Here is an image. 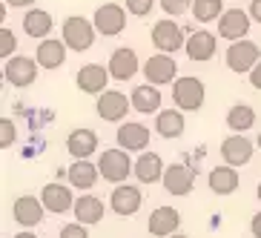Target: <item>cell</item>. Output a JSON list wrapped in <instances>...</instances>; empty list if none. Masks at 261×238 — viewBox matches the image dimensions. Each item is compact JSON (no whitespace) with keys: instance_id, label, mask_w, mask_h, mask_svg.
Here are the masks:
<instances>
[{"instance_id":"obj_4","label":"cell","mask_w":261,"mask_h":238,"mask_svg":"<svg viewBox=\"0 0 261 238\" xmlns=\"http://www.w3.org/2000/svg\"><path fill=\"white\" fill-rule=\"evenodd\" d=\"M98 169L103 181H112V184H123L129 172H135V164L129 161V152L123 149H107V152L98 158Z\"/></svg>"},{"instance_id":"obj_42","label":"cell","mask_w":261,"mask_h":238,"mask_svg":"<svg viewBox=\"0 0 261 238\" xmlns=\"http://www.w3.org/2000/svg\"><path fill=\"white\" fill-rule=\"evenodd\" d=\"M255 144H258V149H261V132H258V141H255Z\"/></svg>"},{"instance_id":"obj_21","label":"cell","mask_w":261,"mask_h":238,"mask_svg":"<svg viewBox=\"0 0 261 238\" xmlns=\"http://www.w3.org/2000/svg\"><path fill=\"white\" fill-rule=\"evenodd\" d=\"M164 172H167V167L158 152H141V158L135 161V178L141 184H158V181H164Z\"/></svg>"},{"instance_id":"obj_10","label":"cell","mask_w":261,"mask_h":238,"mask_svg":"<svg viewBox=\"0 0 261 238\" xmlns=\"http://www.w3.org/2000/svg\"><path fill=\"white\" fill-rule=\"evenodd\" d=\"M141 201H144V195H141L138 187L132 184H118L115 190H112V195H109V207H112V213L115 215H135L141 209Z\"/></svg>"},{"instance_id":"obj_18","label":"cell","mask_w":261,"mask_h":238,"mask_svg":"<svg viewBox=\"0 0 261 238\" xmlns=\"http://www.w3.org/2000/svg\"><path fill=\"white\" fill-rule=\"evenodd\" d=\"M109 75H112V81H129V77H135V72H138V55H135V49L129 46H121L112 52V58H109Z\"/></svg>"},{"instance_id":"obj_20","label":"cell","mask_w":261,"mask_h":238,"mask_svg":"<svg viewBox=\"0 0 261 238\" xmlns=\"http://www.w3.org/2000/svg\"><path fill=\"white\" fill-rule=\"evenodd\" d=\"M66 149H69V155L75 161H89V155L98 149V135L92 129H86V126L72 129L69 138H66Z\"/></svg>"},{"instance_id":"obj_37","label":"cell","mask_w":261,"mask_h":238,"mask_svg":"<svg viewBox=\"0 0 261 238\" xmlns=\"http://www.w3.org/2000/svg\"><path fill=\"white\" fill-rule=\"evenodd\" d=\"M250 84H253V89H261V61H258V66L250 72Z\"/></svg>"},{"instance_id":"obj_40","label":"cell","mask_w":261,"mask_h":238,"mask_svg":"<svg viewBox=\"0 0 261 238\" xmlns=\"http://www.w3.org/2000/svg\"><path fill=\"white\" fill-rule=\"evenodd\" d=\"M9 6H15V9H23V6H32L35 0H6Z\"/></svg>"},{"instance_id":"obj_34","label":"cell","mask_w":261,"mask_h":238,"mask_svg":"<svg viewBox=\"0 0 261 238\" xmlns=\"http://www.w3.org/2000/svg\"><path fill=\"white\" fill-rule=\"evenodd\" d=\"M155 0H126V9H129L135 17H146L149 12H152Z\"/></svg>"},{"instance_id":"obj_6","label":"cell","mask_w":261,"mask_h":238,"mask_svg":"<svg viewBox=\"0 0 261 238\" xmlns=\"http://www.w3.org/2000/svg\"><path fill=\"white\" fill-rule=\"evenodd\" d=\"M175 72H178V63L172 55H152L144 63V77H146V84H152V86H164V84L178 81Z\"/></svg>"},{"instance_id":"obj_43","label":"cell","mask_w":261,"mask_h":238,"mask_svg":"<svg viewBox=\"0 0 261 238\" xmlns=\"http://www.w3.org/2000/svg\"><path fill=\"white\" fill-rule=\"evenodd\" d=\"M169 238H187V235H178V232H175V235H169Z\"/></svg>"},{"instance_id":"obj_30","label":"cell","mask_w":261,"mask_h":238,"mask_svg":"<svg viewBox=\"0 0 261 238\" xmlns=\"http://www.w3.org/2000/svg\"><path fill=\"white\" fill-rule=\"evenodd\" d=\"M253 123H255V109L253 107H247V103H236V107H230V112H227V126H230L236 135L247 132Z\"/></svg>"},{"instance_id":"obj_38","label":"cell","mask_w":261,"mask_h":238,"mask_svg":"<svg viewBox=\"0 0 261 238\" xmlns=\"http://www.w3.org/2000/svg\"><path fill=\"white\" fill-rule=\"evenodd\" d=\"M250 232H253L255 238H261V213L253 215V221H250Z\"/></svg>"},{"instance_id":"obj_44","label":"cell","mask_w":261,"mask_h":238,"mask_svg":"<svg viewBox=\"0 0 261 238\" xmlns=\"http://www.w3.org/2000/svg\"><path fill=\"white\" fill-rule=\"evenodd\" d=\"M255 192H258V201H261V184H258V190H255Z\"/></svg>"},{"instance_id":"obj_9","label":"cell","mask_w":261,"mask_h":238,"mask_svg":"<svg viewBox=\"0 0 261 238\" xmlns=\"http://www.w3.org/2000/svg\"><path fill=\"white\" fill-rule=\"evenodd\" d=\"M92 23H95V29H98V35H107V38H112V35L123 32V23H126V12H123L118 3H103V6L95 9Z\"/></svg>"},{"instance_id":"obj_2","label":"cell","mask_w":261,"mask_h":238,"mask_svg":"<svg viewBox=\"0 0 261 238\" xmlns=\"http://www.w3.org/2000/svg\"><path fill=\"white\" fill-rule=\"evenodd\" d=\"M261 61V49L255 46L253 40H236L230 43L227 49V69L236 72V75H247V72H253Z\"/></svg>"},{"instance_id":"obj_41","label":"cell","mask_w":261,"mask_h":238,"mask_svg":"<svg viewBox=\"0 0 261 238\" xmlns=\"http://www.w3.org/2000/svg\"><path fill=\"white\" fill-rule=\"evenodd\" d=\"M12 238H38L35 232H17V235H12Z\"/></svg>"},{"instance_id":"obj_1","label":"cell","mask_w":261,"mask_h":238,"mask_svg":"<svg viewBox=\"0 0 261 238\" xmlns=\"http://www.w3.org/2000/svg\"><path fill=\"white\" fill-rule=\"evenodd\" d=\"M61 32H63L66 49H72V52H86V49L95 43V35H98V29H95L92 20H86V17H81V15L66 17Z\"/></svg>"},{"instance_id":"obj_36","label":"cell","mask_w":261,"mask_h":238,"mask_svg":"<svg viewBox=\"0 0 261 238\" xmlns=\"http://www.w3.org/2000/svg\"><path fill=\"white\" fill-rule=\"evenodd\" d=\"M61 238H89V232H86L84 224H66V227H61Z\"/></svg>"},{"instance_id":"obj_24","label":"cell","mask_w":261,"mask_h":238,"mask_svg":"<svg viewBox=\"0 0 261 238\" xmlns=\"http://www.w3.org/2000/svg\"><path fill=\"white\" fill-rule=\"evenodd\" d=\"M103 218V201L98 195H81L75 201V221L84 227H92Z\"/></svg>"},{"instance_id":"obj_7","label":"cell","mask_w":261,"mask_h":238,"mask_svg":"<svg viewBox=\"0 0 261 238\" xmlns=\"http://www.w3.org/2000/svg\"><path fill=\"white\" fill-rule=\"evenodd\" d=\"M77 81V89L86 95H103L107 92V84L112 81V75H109V69H103L100 63H86V66H81L75 75Z\"/></svg>"},{"instance_id":"obj_19","label":"cell","mask_w":261,"mask_h":238,"mask_svg":"<svg viewBox=\"0 0 261 238\" xmlns=\"http://www.w3.org/2000/svg\"><path fill=\"white\" fill-rule=\"evenodd\" d=\"M253 149H255L253 141H247L244 135H230L221 144V155H224V161H227V167H244V164H250Z\"/></svg>"},{"instance_id":"obj_25","label":"cell","mask_w":261,"mask_h":238,"mask_svg":"<svg viewBox=\"0 0 261 238\" xmlns=\"http://www.w3.org/2000/svg\"><path fill=\"white\" fill-rule=\"evenodd\" d=\"M129 100H132V109H135V112H144V115L161 109V92H158V86H152V84L135 86Z\"/></svg>"},{"instance_id":"obj_39","label":"cell","mask_w":261,"mask_h":238,"mask_svg":"<svg viewBox=\"0 0 261 238\" xmlns=\"http://www.w3.org/2000/svg\"><path fill=\"white\" fill-rule=\"evenodd\" d=\"M250 17L261 23V0H253V3H250Z\"/></svg>"},{"instance_id":"obj_26","label":"cell","mask_w":261,"mask_h":238,"mask_svg":"<svg viewBox=\"0 0 261 238\" xmlns=\"http://www.w3.org/2000/svg\"><path fill=\"white\" fill-rule=\"evenodd\" d=\"M155 129H158V135H161V138H181V135H184V129H187L181 109H164V112H158Z\"/></svg>"},{"instance_id":"obj_33","label":"cell","mask_w":261,"mask_h":238,"mask_svg":"<svg viewBox=\"0 0 261 238\" xmlns=\"http://www.w3.org/2000/svg\"><path fill=\"white\" fill-rule=\"evenodd\" d=\"M17 49V40L12 35V29H0V58L12 61V52Z\"/></svg>"},{"instance_id":"obj_31","label":"cell","mask_w":261,"mask_h":238,"mask_svg":"<svg viewBox=\"0 0 261 238\" xmlns=\"http://www.w3.org/2000/svg\"><path fill=\"white\" fill-rule=\"evenodd\" d=\"M192 15H195L198 23L218 20V15H224V3L221 0H195V3H192Z\"/></svg>"},{"instance_id":"obj_29","label":"cell","mask_w":261,"mask_h":238,"mask_svg":"<svg viewBox=\"0 0 261 238\" xmlns=\"http://www.w3.org/2000/svg\"><path fill=\"white\" fill-rule=\"evenodd\" d=\"M23 32L29 38H40L46 40V35L52 32V15L43 9H29L23 15Z\"/></svg>"},{"instance_id":"obj_12","label":"cell","mask_w":261,"mask_h":238,"mask_svg":"<svg viewBox=\"0 0 261 238\" xmlns=\"http://www.w3.org/2000/svg\"><path fill=\"white\" fill-rule=\"evenodd\" d=\"M40 201H43L46 213H55V215L66 213V209H75V195H72V190L58 184V181H52V184H46L40 190Z\"/></svg>"},{"instance_id":"obj_3","label":"cell","mask_w":261,"mask_h":238,"mask_svg":"<svg viewBox=\"0 0 261 238\" xmlns=\"http://www.w3.org/2000/svg\"><path fill=\"white\" fill-rule=\"evenodd\" d=\"M204 95H207V89L198 77H178L172 84V100L184 112H198L204 107Z\"/></svg>"},{"instance_id":"obj_15","label":"cell","mask_w":261,"mask_h":238,"mask_svg":"<svg viewBox=\"0 0 261 238\" xmlns=\"http://www.w3.org/2000/svg\"><path fill=\"white\" fill-rule=\"evenodd\" d=\"M118 146H121L123 152H144L146 146H149V129H146L144 123H121L118 126Z\"/></svg>"},{"instance_id":"obj_35","label":"cell","mask_w":261,"mask_h":238,"mask_svg":"<svg viewBox=\"0 0 261 238\" xmlns=\"http://www.w3.org/2000/svg\"><path fill=\"white\" fill-rule=\"evenodd\" d=\"M12 141H15V126H12L9 118H3L0 121V146L6 149V146H12Z\"/></svg>"},{"instance_id":"obj_27","label":"cell","mask_w":261,"mask_h":238,"mask_svg":"<svg viewBox=\"0 0 261 238\" xmlns=\"http://www.w3.org/2000/svg\"><path fill=\"white\" fill-rule=\"evenodd\" d=\"M66 175H69V184L75 187V190H92L98 175H100V169L89 161H75L66 169Z\"/></svg>"},{"instance_id":"obj_13","label":"cell","mask_w":261,"mask_h":238,"mask_svg":"<svg viewBox=\"0 0 261 238\" xmlns=\"http://www.w3.org/2000/svg\"><path fill=\"white\" fill-rule=\"evenodd\" d=\"M43 213H46V207H43V201L35 198V195H20V198H15V204H12V218H15L20 227H35V224L43 221Z\"/></svg>"},{"instance_id":"obj_32","label":"cell","mask_w":261,"mask_h":238,"mask_svg":"<svg viewBox=\"0 0 261 238\" xmlns=\"http://www.w3.org/2000/svg\"><path fill=\"white\" fill-rule=\"evenodd\" d=\"M158 3H161V9L169 17H178V15H184V12H192V0H158Z\"/></svg>"},{"instance_id":"obj_16","label":"cell","mask_w":261,"mask_h":238,"mask_svg":"<svg viewBox=\"0 0 261 238\" xmlns=\"http://www.w3.org/2000/svg\"><path fill=\"white\" fill-rule=\"evenodd\" d=\"M161 184L169 195H190L192 184H195V172L190 167H184V164H172V167H167Z\"/></svg>"},{"instance_id":"obj_5","label":"cell","mask_w":261,"mask_h":238,"mask_svg":"<svg viewBox=\"0 0 261 238\" xmlns=\"http://www.w3.org/2000/svg\"><path fill=\"white\" fill-rule=\"evenodd\" d=\"M152 43H155V49H158L161 55H172V52H178L181 46H187L184 29H181L172 17L158 20V23L152 26Z\"/></svg>"},{"instance_id":"obj_23","label":"cell","mask_w":261,"mask_h":238,"mask_svg":"<svg viewBox=\"0 0 261 238\" xmlns=\"http://www.w3.org/2000/svg\"><path fill=\"white\" fill-rule=\"evenodd\" d=\"M215 35L213 32H204V29H198V32H190V38H187V58L190 61H210L215 55Z\"/></svg>"},{"instance_id":"obj_17","label":"cell","mask_w":261,"mask_h":238,"mask_svg":"<svg viewBox=\"0 0 261 238\" xmlns=\"http://www.w3.org/2000/svg\"><path fill=\"white\" fill-rule=\"evenodd\" d=\"M178 224H181V213L175 207H155L146 227H149V235L169 238V235H175Z\"/></svg>"},{"instance_id":"obj_8","label":"cell","mask_w":261,"mask_h":238,"mask_svg":"<svg viewBox=\"0 0 261 238\" xmlns=\"http://www.w3.org/2000/svg\"><path fill=\"white\" fill-rule=\"evenodd\" d=\"M38 61H32V58H23V55H17V58H12V61H6V66H3V75H6V81L12 86H17V89H23V86H32L35 84V77H38Z\"/></svg>"},{"instance_id":"obj_11","label":"cell","mask_w":261,"mask_h":238,"mask_svg":"<svg viewBox=\"0 0 261 238\" xmlns=\"http://www.w3.org/2000/svg\"><path fill=\"white\" fill-rule=\"evenodd\" d=\"M250 20L253 17L247 15V12H241V9H227L221 15V20H218V35L227 40H244L247 32H250Z\"/></svg>"},{"instance_id":"obj_22","label":"cell","mask_w":261,"mask_h":238,"mask_svg":"<svg viewBox=\"0 0 261 238\" xmlns=\"http://www.w3.org/2000/svg\"><path fill=\"white\" fill-rule=\"evenodd\" d=\"M35 61H38L40 69H58V66H63V61H66V43L55 40V38L40 40L38 52H35Z\"/></svg>"},{"instance_id":"obj_14","label":"cell","mask_w":261,"mask_h":238,"mask_svg":"<svg viewBox=\"0 0 261 238\" xmlns=\"http://www.w3.org/2000/svg\"><path fill=\"white\" fill-rule=\"evenodd\" d=\"M129 109H132V100L123 92H118V89H107L98 98V115L103 121H123Z\"/></svg>"},{"instance_id":"obj_28","label":"cell","mask_w":261,"mask_h":238,"mask_svg":"<svg viewBox=\"0 0 261 238\" xmlns=\"http://www.w3.org/2000/svg\"><path fill=\"white\" fill-rule=\"evenodd\" d=\"M210 190L215 192V195H230V192L238 190V172L236 167H215L213 172H210Z\"/></svg>"}]
</instances>
